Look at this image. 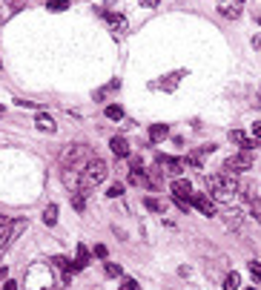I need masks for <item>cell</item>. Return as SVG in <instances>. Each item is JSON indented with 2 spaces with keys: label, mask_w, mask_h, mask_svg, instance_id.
Masks as SVG:
<instances>
[{
  "label": "cell",
  "mask_w": 261,
  "mask_h": 290,
  "mask_svg": "<svg viewBox=\"0 0 261 290\" xmlns=\"http://www.w3.org/2000/svg\"><path fill=\"white\" fill-rule=\"evenodd\" d=\"M6 276H9V270H6V267H0V281H6Z\"/></svg>",
  "instance_id": "obj_35"
},
{
  "label": "cell",
  "mask_w": 261,
  "mask_h": 290,
  "mask_svg": "<svg viewBox=\"0 0 261 290\" xmlns=\"http://www.w3.org/2000/svg\"><path fill=\"white\" fill-rule=\"evenodd\" d=\"M230 141H233V144H238V147H241V150H247V152L255 150V138L244 135L241 130H230Z\"/></svg>",
  "instance_id": "obj_11"
},
{
  "label": "cell",
  "mask_w": 261,
  "mask_h": 290,
  "mask_svg": "<svg viewBox=\"0 0 261 290\" xmlns=\"http://www.w3.org/2000/svg\"><path fill=\"white\" fill-rule=\"evenodd\" d=\"M252 138L261 141V123H252Z\"/></svg>",
  "instance_id": "obj_31"
},
{
  "label": "cell",
  "mask_w": 261,
  "mask_h": 290,
  "mask_svg": "<svg viewBox=\"0 0 261 290\" xmlns=\"http://www.w3.org/2000/svg\"><path fill=\"white\" fill-rule=\"evenodd\" d=\"M144 207H146V210H152V213H164V210H167V204H161L158 198H144Z\"/></svg>",
  "instance_id": "obj_22"
},
{
  "label": "cell",
  "mask_w": 261,
  "mask_h": 290,
  "mask_svg": "<svg viewBox=\"0 0 261 290\" xmlns=\"http://www.w3.org/2000/svg\"><path fill=\"white\" fill-rule=\"evenodd\" d=\"M43 224L46 227H55V224H58V204H49L43 210Z\"/></svg>",
  "instance_id": "obj_18"
},
{
  "label": "cell",
  "mask_w": 261,
  "mask_h": 290,
  "mask_svg": "<svg viewBox=\"0 0 261 290\" xmlns=\"http://www.w3.org/2000/svg\"><path fill=\"white\" fill-rule=\"evenodd\" d=\"M167 135H170L167 123H152V127H149V141H164Z\"/></svg>",
  "instance_id": "obj_17"
},
{
  "label": "cell",
  "mask_w": 261,
  "mask_h": 290,
  "mask_svg": "<svg viewBox=\"0 0 261 290\" xmlns=\"http://www.w3.org/2000/svg\"><path fill=\"white\" fill-rule=\"evenodd\" d=\"M3 290H18V284H15V281H9V279H6V281H3Z\"/></svg>",
  "instance_id": "obj_33"
},
{
  "label": "cell",
  "mask_w": 261,
  "mask_h": 290,
  "mask_svg": "<svg viewBox=\"0 0 261 290\" xmlns=\"http://www.w3.org/2000/svg\"><path fill=\"white\" fill-rule=\"evenodd\" d=\"M0 118H3V106H0Z\"/></svg>",
  "instance_id": "obj_36"
},
{
  "label": "cell",
  "mask_w": 261,
  "mask_h": 290,
  "mask_svg": "<svg viewBox=\"0 0 261 290\" xmlns=\"http://www.w3.org/2000/svg\"><path fill=\"white\" fill-rule=\"evenodd\" d=\"M35 123H37V130H40V132H49V135H52V132L58 130V123L52 121V115H46V112H40V115H37V118H35Z\"/></svg>",
  "instance_id": "obj_15"
},
{
  "label": "cell",
  "mask_w": 261,
  "mask_h": 290,
  "mask_svg": "<svg viewBox=\"0 0 261 290\" xmlns=\"http://www.w3.org/2000/svg\"><path fill=\"white\" fill-rule=\"evenodd\" d=\"M109 150L115 152L118 158H129V144H126V138H121V135H115V138L109 141Z\"/></svg>",
  "instance_id": "obj_12"
},
{
  "label": "cell",
  "mask_w": 261,
  "mask_h": 290,
  "mask_svg": "<svg viewBox=\"0 0 261 290\" xmlns=\"http://www.w3.org/2000/svg\"><path fill=\"white\" fill-rule=\"evenodd\" d=\"M141 3H144L146 9H155V6H158V3H161V0H141Z\"/></svg>",
  "instance_id": "obj_32"
},
{
  "label": "cell",
  "mask_w": 261,
  "mask_h": 290,
  "mask_svg": "<svg viewBox=\"0 0 261 290\" xmlns=\"http://www.w3.org/2000/svg\"><path fill=\"white\" fill-rule=\"evenodd\" d=\"M46 9L49 12H63V9H69V0H49Z\"/></svg>",
  "instance_id": "obj_24"
},
{
  "label": "cell",
  "mask_w": 261,
  "mask_h": 290,
  "mask_svg": "<svg viewBox=\"0 0 261 290\" xmlns=\"http://www.w3.org/2000/svg\"><path fill=\"white\" fill-rule=\"evenodd\" d=\"M107 244H95V256H98V259H107Z\"/></svg>",
  "instance_id": "obj_30"
},
{
  "label": "cell",
  "mask_w": 261,
  "mask_h": 290,
  "mask_svg": "<svg viewBox=\"0 0 261 290\" xmlns=\"http://www.w3.org/2000/svg\"><path fill=\"white\" fill-rule=\"evenodd\" d=\"M247 170H252V152L247 150L235 152L224 161V173H230V176H238V173H247Z\"/></svg>",
  "instance_id": "obj_5"
},
{
  "label": "cell",
  "mask_w": 261,
  "mask_h": 290,
  "mask_svg": "<svg viewBox=\"0 0 261 290\" xmlns=\"http://www.w3.org/2000/svg\"><path fill=\"white\" fill-rule=\"evenodd\" d=\"M86 264H89V250H86L83 244H78V253H75V264H72V270L78 273V270H83Z\"/></svg>",
  "instance_id": "obj_16"
},
{
  "label": "cell",
  "mask_w": 261,
  "mask_h": 290,
  "mask_svg": "<svg viewBox=\"0 0 261 290\" xmlns=\"http://www.w3.org/2000/svg\"><path fill=\"white\" fill-rule=\"evenodd\" d=\"M115 89H121V80H118V78H115V80H109L107 87H100L98 92H95V98H98V101H103V98H107V95H112Z\"/></svg>",
  "instance_id": "obj_19"
},
{
  "label": "cell",
  "mask_w": 261,
  "mask_h": 290,
  "mask_svg": "<svg viewBox=\"0 0 261 290\" xmlns=\"http://www.w3.org/2000/svg\"><path fill=\"white\" fill-rule=\"evenodd\" d=\"M189 201H192V207L201 213V216H216V198L207 193H192L189 195Z\"/></svg>",
  "instance_id": "obj_6"
},
{
  "label": "cell",
  "mask_w": 261,
  "mask_h": 290,
  "mask_svg": "<svg viewBox=\"0 0 261 290\" xmlns=\"http://www.w3.org/2000/svg\"><path fill=\"white\" fill-rule=\"evenodd\" d=\"M0 66H3V61H0Z\"/></svg>",
  "instance_id": "obj_38"
},
{
  "label": "cell",
  "mask_w": 261,
  "mask_h": 290,
  "mask_svg": "<svg viewBox=\"0 0 261 290\" xmlns=\"http://www.w3.org/2000/svg\"><path fill=\"white\" fill-rule=\"evenodd\" d=\"M109 176V164L100 155H92L86 161V167L81 170V181H83V190H92V187H98L103 178Z\"/></svg>",
  "instance_id": "obj_2"
},
{
  "label": "cell",
  "mask_w": 261,
  "mask_h": 290,
  "mask_svg": "<svg viewBox=\"0 0 261 290\" xmlns=\"http://www.w3.org/2000/svg\"><path fill=\"white\" fill-rule=\"evenodd\" d=\"M172 201H175V207H178V210H184V213L192 207V201H189V198H184V195H172Z\"/></svg>",
  "instance_id": "obj_25"
},
{
  "label": "cell",
  "mask_w": 261,
  "mask_h": 290,
  "mask_svg": "<svg viewBox=\"0 0 261 290\" xmlns=\"http://www.w3.org/2000/svg\"><path fill=\"white\" fill-rule=\"evenodd\" d=\"M238 284H241V276H238L235 270L224 276V290H238Z\"/></svg>",
  "instance_id": "obj_21"
},
{
  "label": "cell",
  "mask_w": 261,
  "mask_h": 290,
  "mask_svg": "<svg viewBox=\"0 0 261 290\" xmlns=\"http://www.w3.org/2000/svg\"><path fill=\"white\" fill-rule=\"evenodd\" d=\"M247 267H250L252 279H261V262H250V264H247Z\"/></svg>",
  "instance_id": "obj_29"
},
{
  "label": "cell",
  "mask_w": 261,
  "mask_h": 290,
  "mask_svg": "<svg viewBox=\"0 0 261 290\" xmlns=\"http://www.w3.org/2000/svg\"><path fill=\"white\" fill-rule=\"evenodd\" d=\"M158 167L167 170V173H172V176H178V173L187 170V161L184 158H170V155H158Z\"/></svg>",
  "instance_id": "obj_8"
},
{
  "label": "cell",
  "mask_w": 261,
  "mask_h": 290,
  "mask_svg": "<svg viewBox=\"0 0 261 290\" xmlns=\"http://www.w3.org/2000/svg\"><path fill=\"white\" fill-rule=\"evenodd\" d=\"M107 195H109V198H121V195H124V184H121V181H115V184L107 190Z\"/></svg>",
  "instance_id": "obj_26"
},
{
  "label": "cell",
  "mask_w": 261,
  "mask_h": 290,
  "mask_svg": "<svg viewBox=\"0 0 261 290\" xmlns=\"http://www.w3.org/2000/svg\"><path fill=\"white\" fill-rule=\"evenodd\" d=\"M29 227V221L26 219H12L6 227H3V233H0V250H9L15 241L20 238V233Z\"/></svg>",
  "instance_id": "obj_4"
},
{
  "label": "cell",
  "mask_w": 261,
  "mask_h": 290,
  "mask_svg": "<svg viewBox=\"0 0 261 290\" xmlns=\"http://www.w3.org/2000/svg\"><path fill=\"white\" fill-rule=\"evenodd\" d=\"M241 3L244 0H218V12H221L224 18L235 20V18H241Z\"/></svg>",
  "instance_id": "obj_9"
},
{
  "label": "cell",
  "mask_w": 261,
  "mask_h": 290,
  "mask_svg": "<svg viewBox=\"0 0 261 290\" xmlns=\"http://www.w3.org/2000/svg\"><path fill=\"white\" fill-rule=\"evenodd\" d=\"M187 72L184 69H178V72H172V75H167V80H161V84H155V89H167V92H172V89L178 87V80L184 78Z\"/></svg>",
  "instance_id": "obj_14"
},
{
  "label": "cell",
  "mask_w": 261,
  "mask_h": 290,
  "mask_svg": "<svg viewBox=\"0 0 261 290\" xmlns=\"http://www.w3.org/2000/svg\"><path fill=\"white\" fill-rule=\"evenodd\" d=\"M98 15H100L103 20H107L109 26H112V32H115V35H124L126 29H129V23H126V18H124V15H115V12H107L103 6L98 9Z\"/></svg>",
  "instance_id": "obj_7"
},
{
  "label": "cell",
  "mask_w": 261,
  "mask_h": 290,
  "mask_svg": "<svg viewBox=\"0 0 261 290\" xmlns=\"http://www.w3.org/2000/svg\"><path fill=\"white\" fill-rule=\"evenodd\" d=\"M72 207L78 213L86 210V190H75V193H72Z\"/></svg>",
  "instance_id": "obj_20"
},
{
  "label": "cell",
  "mask_w": 261,
  "mask_h": 290,
  "mask_svg": "<svg viewBox=\"0 0 261 290\" xmlns=\"http://www.w3.org/2000/svg\"><path fill=\"white\" fill-rule=\"evenodd\" d=\"M6 224H9V219H6V216H0V233H3V227H6Z\"/></svg>",
  "instance_id": "obj_34"
},
{
  "label": "cell",
  "mask_w": 261,
  "mask_h": 290,
  "mask_svg": "<svg viewBox=\"0 0 261 290\" xmlns=\"http://www.w3.org/2000/svg\"><path fill=\"white\" fill-rule=\"evenodd\" d=\"M170 190H172V195H184V198L192 195V184H189L187 178H175V181L170 184Z\"/></svg>",
  "instance_id": "obj_13"
},
{
  "label": "cell",
  "mask_w": 261,
  "mask_h": 290,
  "mask_svg": "<svg viewBox=\"0 0 261 290\" xmlns=\"http://www.w3.org/2000/svg\"><path fill=\"white\" fill-rule=\"evenodd\" d=\"M250 290H255V287H250Z\"/></svg>",
  "instance_id": "obj_39"
},
{
  "label": "cell",
  "mask_w": 261,
  "mask_h": 290,
  "mask_svg": "<svg viewBox=\"0 0 261 290\" xmlns=\"http://www.w3.org/2000/svg\"><path fill=\"white\" fill-rule=\"evenodd\" d=\"M118 290H141V284H138L135 279H124V281H121V287H118Z\"/></svg>",
  "instance_id": "obj_28"
},
{
  "label": "cell",
  "mask_w": 261,
  "mask_h": 290,
  "mask_svg": "<svg viewBox=\"0 0 261 290\" xmlns=\"http://www.w3.org/2000/svg\"><path fill=\"white\" fill-rule=\"evenodd\" d=\"M107 118H109V121H121V118H124V109H121L118 104L107 106Z\"/></svg>",
  "instance_id": "obj_23"
},
{
  "label": "cell",
  "mask_w": 261,
  "mask_h": 290,
  "mask_svg": "<svg viewBox=\"0 0 261 290\" xmlns=\"http://www.w3.org/2000/svg\"><path fill=\"white\" fill-rule=\"evenodd\" d=\"M258 26H261V18H258Z\"/></svg>",
  "instance_id": "obj_37"
},
{
  "label": "cell",
  "mask_w": 261,
  "mask_h": 290,
  "mask_svg": "<svg viewBox=\"0 0 261 290\" xmlns=\"http://www.w3.org/2000/svg\"><path fill=\"white\" fill-rule=\"evenodd\" d=\"M238 181H235L230 173H216V176H207V193L221 204H233L235 195H238Z\"/></svg>",
  "instance_id": "obj_1"
},
{
  "label": "cell",
  "mask_w": 261,
  "mask_h": 290,
  "mask_svg": "<svg viewBox=\"0 0 261 290\" xmlns=\"http://www.w3.org/2000/svg\"><path fill=\"white\" fill-rule=\"evenodd\" d=\"M49 267H55V270H61V279L63 281H69L72 279V262H69V259H63V256H52V259H49Z\"/></svg>",
  "instance_id": "obj_10"
},
{
  "label": "cell",
  "mask_w": 261,
  "mask_h": 290,
  "mask_svg": "<svg viewBox=\"0 0 261 290\" xmlns=\"http://www.w3.org/2000/svg\"><path fill=\"white\" fill-rule=\"evenodd\" d=\"M89 158H92V150L86 144H69L61 152V167L63 170H83Z\"/></svg>",
  "instance_id": "obj_3"
},
{
  "label": "cell",
  "mask_w": 261,
  "mask_h": 290,
  "mask_svg": "<svg viewBox=\"0 0 261 290\" xmlns=\"http://www.w3.org/2000/svg\"><path fill=\"white\" fill-rule=\"evenodd\" d=\"M107 276H112V279H115V276H124V267L115 264V262H107Z\"/></svg>",
  "instance_id": "obj_27"
}]
</instances>
